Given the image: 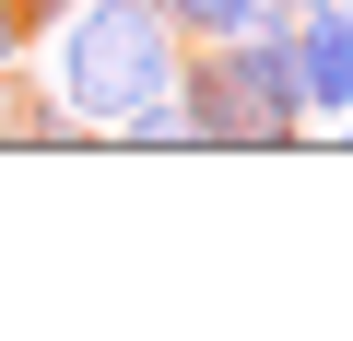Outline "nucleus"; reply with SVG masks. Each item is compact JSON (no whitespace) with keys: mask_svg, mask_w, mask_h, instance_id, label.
I'll use <instances>...</instances> for the list:
<instances>
[{"mask_svg":"<svg viewBox=\"0 0 353 341\" xmlns=\"http://www.w3.org/2000/svg\"><path fill=\"white\" fill-rule=\"evenodd\" d=\"M176 59H189V36L153 0H59L24 36V83L48 94L59 141H118L153 94H176Z\"/></svg>","mask_w":353,"mask_h":341,"instance_id":"nucleus-1","label":"nucleus"},{"mask_svg":"<svg viewBox=\"0 0 353 341\" xmlns=\"http://www.w3.org/2000/svg\"><path fill=\"white\" fill-rule=\"evenodd\" d=\"M283 12H318V0H283Z\"/></svg>","mask_w":353,"mask_h":341,"instance_id":"nucleus-6","label":"nucleus"},{"mask_svg":"<svg viewBox=\"0 0 353 341\" xmlns=\"http://www.w3.org/2000/svg\"><path fill=\"white\" fill-rule=\"evenodd\" d=\"M176 130H189L201 153H283V141H306V94H294V59H283V12L176 59Z\"/></svg>","mask_w":353,"mask_h":341,"instance_id":"nucleus-2","label":"nucleus"},{"mask_svg":"<svg viewBox=\"0 0 353 341\" xmlns=\"http://www.w3.org/2000/svg\"><path fill=\"white\" fill-rule=\"evenodd\" d=\"M153 12L189 36V48H212V36H248V24H271L283 0H153Z\"/></svg>","mask_w":353,"mask_h":341,"instance_id":"nucleus-4","label":"nucleus"},{"mask_svg":"<svg viewBox=\"0 0 353 341\" xmlns=\"http://www.w3.org/2000/svg\"><path fill=\"white\" fill-rule=\"evenodd\" d=\"M283 59H294L306 130L353 118V12H341V0H318V12H283Z\"/></svg>","mask_w":353,"mask_h":341,"instance_id":"nucleus-3","label":"nucleus"},{"mask_svg":"<svg viewBox=\"0 0 353 341\" xmlns=\"http://www.w3.org/2000/svg\"><path fill=\"white\" fill-rule=\"evenodd\" d=\"M24 59V24H12V0H0V71H12Z\"/></svg>","mask_w":353,"mask_h":341,"instance_id":"nucleus-5","label":"nucleus"}]
</instances>
